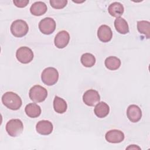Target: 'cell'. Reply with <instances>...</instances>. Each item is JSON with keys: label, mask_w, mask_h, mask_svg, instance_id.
Listing matches in <instances>:
<instances>
[{"label": "cell", "mask_w": 150, "mask_h": 150, "mask_svg": "<svg viewBox=\"0 0 150 150\" xmlns=\"http://www.w3.org/2000/svg\"><path fill=\"white\" fill-rule=\"evenodd\" d=\"M2 102L5 106L12 110H19L22 104L21 97L12 91H8L3 94Z\"/></svg>", "instance_id": "1"}, {"label": "cell", "mask_w": 150, "mask_h": 150, "mask_svg": "<svg viewBox=\"0 0 150 150\" xmlns=\"http://www.w3.org/2000/svg\"><path fill=\"white\" fill-rule=\"evenodd\" d=\"M42 82L47 86H53L59 79V73L56 69L49 67L43 70L41 75Z\"/></svg>", "instance_id": "2"}, {"label": "cell", "mask_w": 150, "mask_h": 150, "mask_svg": "<svg viewBox=\"0 0 150 150\" xmlns=\"http://www.w3.org/2000/svg\"><path fill=\"white\" fill-rule=\"evenodd\" d=\"M29 30V26L27 23L22 19H18L13 21L11 26L12 34L17 38H21L25 36Z\"/></svg>", "instance_id": "3"}, {"label": "cell", "mask_w": 150, "mask_h": 150, "mask_svg": "<svg viewBox=\"0 0 150 150\" xmlns=\"http://www.w3.org/2000/svg\"><path fill=\"white\" fill-rule=\"evenodd\" d=\"M29 96L30 100L35 103H41L47 96V90L39 85H35L29 90Z\"/></svg>", "instance_id": "4"}, {"label": "cell", "mask_w": 150, "mask_h": 150, "mask_svg": "<svg viewBox=\"0 0 150 150\" xmlns=\"http://www.w3.org/2000/svg\"><path fill=\"white\" fill-rule=\"evenodd\" d=\"M5 128L9 136L16 137L22 134L23 130V125L21 120L12 119L6 123Z\"/></svg>", "instance_id": "5"}, {"label": "cell", "mask_w": 150, "mask_h": 150, "mask_svg": "<svg viewBox=\"0 0 150 150\" xmlns=\"http://www.w3.org/2000/svg\"><path fill=\"white\" fill-rule=\"evenodd\" d=\"M33 53L32 50L26 46L19 47L16 52V57L18 60L23 64L30 63L33 59Z\"/></svg>", "instance_id": "6"}, {"label": "cell", "mask_w": 150, "mask_h": 150, "mask_svg": "<svg viewBox=\"0 0 150 150\" xmlns=\"http://www.w3.org/2000/svg\"><path fill=\"white\" fill-rule=\"evenodd\" d=\"M39 29L42 33L45 35H50L55 30L56 22L52 18H45L40 21L39 23Z\"/></svg>", "instance_id": "7"}, {"label": "cell", "mask_w": 150, "mask_h": 150, "mask_svg": "<svg viewBox=\"0 0 150 150\" xmlns=\"http://www.w3.org/2000/svg\"><path fill=\"white\" fill-rule=\"evenodd\" d=\"M83 102L88 106L93 107L99 103L100 96L97 91L90 89L87 90L83 96Z\"/></svg>", "instance_id": "8"}, {"label": "cell", "mask_w": 150, "mask_h": 150, "mask_svg": "<svg viewBox=\"0 0 150 150\" xmlns=\"http://www.w3.org/2000/svg\"><path fill=\"white\" fill-rule=\"evenodd\" d=\"M70 40L69 33L66 30H62L57 33L54 40V45L59 49L65 47Z\"/></svg>", "instance_id": "9"}, {"label": "cell", "mask_w": 150, "mask_h": 150, "mask_svg": "<svg viewBox=\"0 0 150 150\" xmlns=\"http://www.w3.org/2000/svg\"><path fill=\"white\" fill-rule=\"evenodd\" d=\"M128 118L132 122L139 121L142 117V111L141 108L137 105L132 104L128 106L127 110Z\"/></svg>", "instance_id": "10"}, {"label": "cell", "mask_w": 150, "mask_h": 150, "mask_svg": "<svg viewBox=\"0 0 150 150\" xmlns=\"http://www.w3.org/2000/svg\"><path fill=\"white\" fill-rule=\"evenodd\" d=\"M124 133L118 129H111L107 132L105 135V139L110 143H120L124 139Z\"/></svg>", "instance_id": "11"}, {"label": "cell", "mask_w": 150, "mask_h": 150, "mask_svg": "<svg viewBox=\"0 0 150 150\" xmlns=\"http://www.w3.org/2000/svg\"><path fill=\"white\" fill-rule=\"evenodd\" d=\"M97 36L100 41L104 43L108 42L112 39V32L108 26L102 25L98 29Z\"/></svg>", "instance_id": "12"}, {"label": "cell", "mask_w": 150, "mask_h": 150, "mask_svg": "<svg viewBox=\"0 0 150 150\" xmlns=\"http://www.w3.org/2000/svg\"><path fill=\"white\" fill-rule=\"evenodd\" d=\"M53 127L51 122L47 120L39 121L36 125V130L38 133L43 135H49L53 131Z\"/></svg>", "instance_id": "13"}, {"label": "cell", "mask_w": 150, "mask_h": 150, "mask_svg": "<svg viewBox=\"0 0 150 150\" xmlns=\"http://www.w3.org/2000/svg\"><path fill=\"white\" fill-rule=\"evenodd\" d=\"M47 9V5L44 2L38 1L31 5L30 8V12L33 15L41 16L46 12Z\"/></svg>", "instance_id": "14"}, {"label": "cell", "mask_w": 150, "mask_h": 150, "mask_svg": "<svg viewBox=\"0 0 150 150\" xmlns=\"http://www.w3.org/2000/svg\"><path fill=\"white\" fill-rule=\"evenodd\" d=\"M94 112L95 115L100 118L105 117L110 112V107L105 102L101 101L96 105Z\"/></svg>", "instance_id": "15"}, {"label": "cell", "mask_w": 150, "mask_h": 150, "mask_svg": "<svg viewBox=\"0 0 150 150\" xmlns=\"http://www.w3.org/2000/svg\"><path fill=\"white\" fill-rule=\"evenodd\" d=\"M108 11L111 16L117 18L123 14L124 8L121 3L114 2L109 5Z\"/></svg>", "instance_id": "16"}, {"label": "cell", "mask_w": 150, "mask_h": 150, "mask_svg": "<svg viewBox=\"0 0 150 150\" xmlns=\"http://www.w3.org/2000/svg\"><path fill=\"white\" fill-rule=\"evenodd\" d=\"M114 26L116 30L120 34H127L129 32V26L127 21L122 18L119 17L114 21Z\"/></svg>", "instance_id": "17"}, {"label": "cell", "mask_w": 150, "mask_h": 150, "mask_svg": "<svg viewBox=\"0 0 150 150\" xmlns=\"http://www.w3.org/2000/svg\"><path fill=\"white\" fill-rule=\"evenodd\" d=\"M26 115L30 118H36L41 114V108L36 103H29L25 108Z\"/></svg>", "instance_id": "18"}, {"label": "cell", "mask_w": 150, "mask_h": 150, "mask_svg": "<svg viewBox=\"0 0 150 150\" xmlns=\"http://www.w3.org/2000/svg\"><path fill=\"white\" fill-rule=\"evenodd\" d=\"M53 108L56 112L63 114L67 110V103L64 99L58 96H55L53 100Z\"/></svg>", "instance_id": "19"}, {"label": "cell", "mask_w": 150, "mask_h": 150, "mask_svg": "<svg viewBox=\"0 0 150 150\" xmlns=\"http://www.w3.org/2000/svg\"><path fill=\"white\" fill-rule=\"evenodd\" d=\"M105 67L111 70H115L119 69L121 66V60L115 56H110L105 60Z\"/></svg>", "instance_id": "20"}, {"label": "cell", "mask_w": 150, "mask_h": 150, "mask_svg": "<svg viewBox=\"0 0 150 150\" xmlns=\"http://www.w3.org/2000/svg\"><path fill=\"white\" fill-rule=\"evenodd\" d=\"M80 61L81 64L86 67H91L96 63V58L93 54L90 53H86L82 54Z\"/></svg>", "instance_id": "21"}, {"label": "cell", "mask_w": 150, "mask_h": 150, "mask_svg": "<svg viewBox=\"0 0 150 150\" xmlns=\"http://www.w3.org/2000/svg\"><path fill=\"white\" fill-rule=\"evenodd\" d=\"M137 29L140 33L145 35L147 39L149 38L150 23L146 21H140L137 22Z\"/></svg>", "instance_id": "22"}, {"label": "cell", "mask_w": 150, "mask_h": 150, "mask_svg": "<svg viewBox=\"0 0 150 150\" xmlns=\"http://www.w3.org/2000/svg\"><path fill=\"white\" fill-rule=\"evenodd\" d=\"M51 6L54 9H62L64 8L67 4V0H50L49 1Z\"/></svg>", "instance_id": "23"}, {"label": "cell", "mask_w": 150, "mask_h": 150, "mask_svg": "<svg viewBox=\"0 0 150 150\" xmlns=\"http://www.w3.org/2000/svg\"><path fill=\"white\" fill-rule=\"evenodd\" d=\"M29 0H15L13 1L14 5L18 8H24L29 4Z\"/></svg>", "instance_id": "24"}]
</instances>
